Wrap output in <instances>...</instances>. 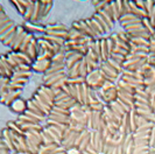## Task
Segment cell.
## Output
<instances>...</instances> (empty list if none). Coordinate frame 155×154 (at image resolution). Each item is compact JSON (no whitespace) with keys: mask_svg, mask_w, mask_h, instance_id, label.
Wrapping results in <instances>:
<instances>
[{"mask_svg":"<svg viewBox=\"0 0 155 154\" xmlns=\"http://www.w3.org/2000/svg\"><path fill=\"white\" fill-rule=\"evenodd\" d=\"M105 81H106V78L103 75L101 69L93 70L91 72H89L85 77L86 85L90 89H93V90H99V89H101V86H103Z\"/></svg>","mask_w":155,"mask_h":154,"instance_id":"cell-1","label":"cell"},{"mask_svg":"<svg viewBox=\"0 0 155 154\" xmlns=\"http://www.w3.org/2000/svg\"><path fill=\"white\" fill-rule=\"evenodd\" d=\"M51 65L50 59H36L31 64V70H35L36 72H43L46 74L48 69Z\"/></svg>","mask_w":155,"mask_h":154,"instance_id":"cell-2","label":"cell"},{"mask_svg":"<svg viewBox=\"0 0 155 154\" xmlns=\"http://www.w3.org/2000/svg\"><path fill=\"white\" fill-rule=\"evenodd\" d=\"M9 108L12 109L14 112H19V113H25L26 110H27V102H25L21 98H18L15 99Z\"/></svg>","mask_w":155,"mask_h":154,"instance_id":"cell-3","label":"cell"},{"mask_svg":"<svg viewBox=\"0 0 155 154\" xmlns=\"http://www.w3.org/2000/svg\"><path fill=\"white\" fill-rule=\"evenodd\" d=\"M64 31H68L63 25H47L46 26V32H64Z\"/></svg>","mask_w":155,"mask_h":154,"instance_id":"cell-4","label":"cell"},{"mask_svg":"<svg viewBox=\"0 0 155 154\" xmlns=\"http://www.w3.org/2000/svg\"><path fill=\"white\" fill-rule=\"evenodd\" d=\"M142 25H143V27L146 28V31L150 34V35H155V28L154 26L152 25V22L149 21V19L148 18H145V19H142Z\"/></svg>","mask_w":155,"mask_h":154,"instance_id":"cell-5","label":"cell"},{"mask_svg":"<svg viewBox=\"0 0 155 154\" xmlns=\"http://www.w3.org/2000/svg\"><path fill=\"white\" fill-rule=\"evenodd\" d=\"M14 6H15V8L18 9V12L20 13V14H22L23 15V13H25V11H26V7L23 6L22 4L19 1V0H9Z\"/></svg>","mask_w":155,"mask_h":154,"instance_id":"cell-6","label":"cell"},{"mask_svg":"<svg viewBox=\"0 0 155 154\" xmlns=\"http://www.w3.org/2000/svg\"><path fill=\"white\" fill-rule=\"evenodd\" d=\"M51 6H53V4H42V9H41V19L42 18H45V16L49 13V11L51 9Z\"/></svg>","mask_w":155,"mask_h":154,"instance_id":"cell-7","label":"cell"},{"mask_svg":"<svg viewBox=\"0 0 155 154\" xmlns=\"http://www.w3.org/2000/svg\"><path fill=\"white\" fill-rule=\"evenodd\" d=\"M155 6V1L154 0H145V9L147 12V14H149L152 12V9Z\"/></svg>","mask_w":155,"mask_h":154,"instance_id":"cell-8","label":"cell"},{"mask_svg":"<svg viewBox=\"0 0 155 154\" xmlns=\"http://www.w3.org/2000/svg\"><path fill=\"white\" fill-rule=\"evenodd\" d=\"M148 19H149V21L152 22V25L154 26V28H155V14H153V15H152V16H149Z\"/></svg>","mask_w":155,"mask_h":154,"instance_id":"cell-9","label":"cell"},{"mask_svg":"<svg viewBox=\"0 0 155 154\" xmlns=\"http://www.w3.org/2000/svg\"><path fill=\"white\" fill-rule=\"evenodd\" d=\"M41 4H53V0H39Z\"/></svg>","mask_w":155,"mask_h":154,"instance_id":"cell-10","label":"cell"},{"mask_svg":"<svg viewBox=\"0 0 155 154\" xmlns=\"http://www.w3.org/2000/svg\"><path fill=\"white\" fill-rule=\"evenodd\" d=\"M148 154H155V148H149V153Z\"/></svg>","mask_w":155,"mask_h":154,"instance_id":"cell-11","label":"cell"},{"mask_svg":"<svg viewBox=\"0 0 155 154\" xmlns=\"http://www.w3.org/2000/svg\"><path fill=\"white\" fill-rule=\"evenodd\" d=\"M31 1H33V2H35V1H36V0H31Z\"/></svg>","mask_w":155,"mask_h":154,"instance_id":"cell-12","label":"cell"},{"mask_svg":"<svg viewBox=\"0 0 155 154\" xmlns=\"http://www.w3.org/2000/svg\"><path fill=\"white\" fill-rule=\"evenodd\" d=\"M132 1H137V0H132Z\"/></svg>","mask_w":155,"mask_h":154,"instance_id":"cell-13","label":"cell"}]
</instances>
